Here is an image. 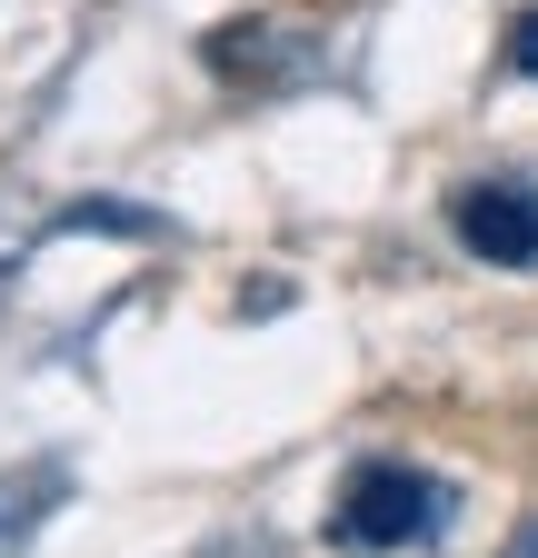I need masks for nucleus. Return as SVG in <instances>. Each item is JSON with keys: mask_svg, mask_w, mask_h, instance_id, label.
<instances>
[{"mask_svg": "<svg viewBox=\"0 0 538 558\" xmlns=\"http://www.w3.org/2000/svg\"><path fill=\"white\" fill-rule=\"evenodd\" d=\"M11 548H21V519H11V509H0V558H11Z\"/></svg>", "mask_w": 538, "mask_h": 558, "instance_id": "nucleus-4", "label": "nucleus"}, {"mask_svg": "<svg viewBox=\"0 0 538 558\" xmlns=\"http://www.w3.org/2000/svg\"><path fill=\"white\" fill-rule=\"evenodd\" d=\"M449 230L479 250V259H499V269H528L538 259V190H518V180H468L449 199Z\"/></svg>", "mask_w": 538, "mask_h": 558, "instance_id": "nucleus-2", "label": "nucleus"}, {"mask_svg": "<svg viewBox=\"0 0 538 558\" xmlns=\"http://www.w3.org/2000/svg\"><path fill=\"white\" fill-rule=\"evenodd\" d=\"M439 519H449V488L409 459H369L340 488V538L350 548H409V538H439Z\"/></svg>", "mask_w": 538, "mask_h": 558, "instance_id": "nucleus-1", "label": "nucleus"}, {"mask_svg": "<svg viewBox=\"0 0 538 558\" xmlns=\"http://www.w3.org/2000/svg\"><path fill=\"white\" fill-rule=\"evenodd\" d=\"M509 558H538V519H528V529H518V538H509Z\"/></svg>", "mask_w": 538, "mask_h": 558, "instance_id": "nucleus-3", "label": "nucleus"}]
</instances>
